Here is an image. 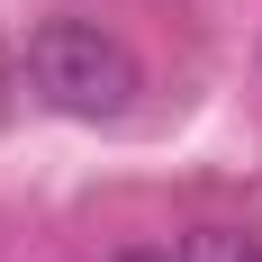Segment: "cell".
I'll return each mask as SVG.
<instances>
[{
    "label": "cell",
    "instance_id": "7a4b0ae2",
    "mask_svg": "<svg viewBox=\"0 0 262 262\" xmlns=\"http://www.w3.org/2000/svg\"><path fill=\"white\" fill-rule=\"evenodd\" d=\"M262 244H244V235H226V226H199V235H181V262H253Z\"/></svg>",
    "mask_w": 262,
    "mask_h": 262
},
{
    "label": "cell",
    "instance_id": "3957f363",
    "mask_svg": "<svg viewBox=\"0 0 262 262\" xmlns=\"http://www.w3.org/2000/svg\"><path fill=\"white\" fill-rule=\"evenodd\" d=\"M108 262H181L172 244H127V253H108Z\"/></svg>",
    "mask_w": 262,
    "mask_h": 262
},
{
    "label": "cell",
    "instance_id": "6da1fadb",
    "mask_svg": "<svg viewBox=\"0 0 262 262\" xmlns=\"http://www.w3.org/2000/svg\"><path fill=\"white\" fill-rule=\"evenodd\" d=\"M27 73L46 91L54 108H73V118H118L136 100V54L91 18H46L27 36Z\"/></svg>",
    "mask_w": 262,
    "mask_h": 262
},
{
    "label": "cell",
    "instance_id": "277c9868",
    "mask_svg": "<svg viewBox=\"0 0 262 262\" xmlns=\"http://www.w3.org/2000/svg\"><path fill=\"white\" fill-rule=\"evenodd\" d=\"M253 262H262V253H253Z\"/></svg>",
    "mask_w": 262,
    "mask_h": 262
}]
</instances>
